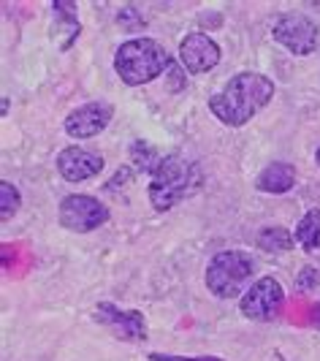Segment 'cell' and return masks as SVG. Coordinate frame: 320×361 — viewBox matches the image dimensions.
Listing matches in <instances>:
<instances>
[{
  "mask_svg": "<svg viewBox=\"0 0 320 361\" xmlns=\"http://www.w3.org/2000/svg\"><path fill=\"white\" fill-rule=\"evenodd\" d=\"M274 98V82L255 71H242L209 98V111L223 126L242 128Z\"/></svg>",
  "mask_w": 320,
  "mask_h": 361,
  "instance_id": "1",
  "label": "cell"
},
{
  "mask_svg": "<svg viewBox=\"0 0 320 361\" xmlns=\"http://www.w3.org/2000/svg\"><path fill=\"white\" fill-rule=\"evenodd\" d=\"M201 166L182 155H168L158 163L149 180V201L158 212L174 209L179 201L190 199L201 190Z\"/></svg>",
  "mask_w": 320,
  "mask_h": 361,
  "instance_id": "2",
  "label": "cell"
},
{
  "mask_svg": "<svg viewBox=\"0 0 320 361\" xmlns=\"http://www.w3.org/2000/svg\"><path fill=\"white\" fill-rule=\"evenodd\" d=\"M171 66L166 47L155 38H130L114 52V71L130 87L149 85Z\"/></svg>",
  "mask_w": 320,
  "mask_h": 361,
  "instance_id": "3",
  "label": "cell"
},
{
  "mask_svg": "<svg viewBox=\"0 0 320 361\" xmlns=\"http://www.w3.org/2000/svg\"><path fill=\"white\" fill-rule=\"evenodd\" d=\"M255 271V261L242 250H223L207 267V288L220 299H233Z\"/></svg>",
  "mask_w": 320,
  "mask_h": 361,
  "instance_id": "4",
  "label": "cell"
},
{
  "mask_svg": "<svg viewBox=\"0 0 320 361\" xmlns=\"http://www.w3.org/2000/svg\"><path fill=\"white\" fill-rule=\"evenodd\" d=\"M283 307H285V290L271 274L255 280L252 288H250L247 293L242 296V302H239L242 315L250 318V321H261V324L274 321V318L283 312Z\"/></svg>",
  "mask_w": 320,
  "mask_h": 361,
  "instance_id": "5",
  "label": "cell"
},
{
  "mask_svg": "<svg viewBox=\"0 0 320 361\" xmlns=\"http://www.w3.org/2000/svg\"><path fill=\"white\" fill-rule=\"evenodd\" d=\"M109 220V207L95 196H82L73 193L60 201V223L76 231V234H90L95 228H101Z\"/></svg>",
  "mask_w": 320,
  "mask_h": 361,
  "instance_id": "6",
  "label": "cell"
},
{
  "mask_svg": "<svg viewBox=\"0 0 320 361\" xmlns=\"http://www.w3.org/2000/svg\"><path fill=\"white\" fill-rule=\"evenodd\" d=\"M271 36H274L277 44H283L288 52L304 57V54L315 52L320 38V27L309 17H304V14H283V17L274 22Z\"/></svg>",
  "mask_w": 320,
  "mask_h": 361,
  "instance_id": "7",
  "label": "cell"
},
{
  "mask_svg": "<svg viewBox=\"0 0 320 361\" xmlns=\"http://www.w3.org/2000/svg\"><path fill=\"white\" fill-rule=\"evenodd\" d=\"M95 321L114 331L125 343H144L147 340V321L139 310H120L111 302H101L95 307Z\"/></svg>",
  "mask_w": 320,
  "mask_h": 361,
  "instance_id": "8",
  "label": "cell"
},
{
  "mask_svg": "<svg viewBox=\"0 0 320 361\" xmlns=\"http://www.w3.org/2000/svg\"><path fill=\"white\" fill-rule=\"evenodd\" d=\"M179 63L187 73H207L220 63V47L207 33H187L179 41Z\"/></svg>",
  "mask_w": 320,
  "mask_h": 361,
  "instance_id": "9",
  "label": "cell"
},
{
  "mask_svg": "<svg viewBox=\"0 0 320 361\" xmlns=\"http://www.w3.org/2000/svg\"><path fill=\"white\" fill-rule=\"evenodd\" d=\"M114 117V106L111 104H101V101H92V104H85V106L73 109L71 114L66 117V133L71 139H92L98 136L101 130H106V126Z\"/></svg>",
  "mask_w": 320,
  "mask_h": 361,
  "instance_id": "10",
  "label": "cell"
},
{
  "mask_svg": "<svg viewBox=\"0 0 320 361\" xmlns=\"http://www.w3.org/2000/svg\"><path fill=\"white\" fill-rule=\"evenodd\" d=\"M57 171L66 182H87L104 171V155L82 147H66L57 155Z\"/></svg>",
  "mask_w": 320,
  "mask_h": 361,
  "instance_id": "11",
  "label": "cell"
},
{
  "mask_svg": "<svg viewBox=\"0 0 320 361\" xmlns=\"http://www.w3.org/2000/svg\"><path fill=\"white\" fill-rule=\"evenodd\" d=\"M293 185H296V169L285 161L269 163L266 169L258 174V180H255V188L261 193H271V196H283Z\"/></svg>",
  "mask_w": 320,
  "mask_h": 361,
  "instance_id": "12",
  "label": "cell"
},
{
  "mask_svg": "<svg viewBox=\"0 0 320 361\" xmlns=\"http://www.w3.org/2000/svg\"><path fill=\"white\" fill-rule=\"evenodd\" d=\"M293 236H296V242L302 245L304 253L320 250V209H309V212L296 223Z\"/></svg>",
  "mask_w": 320,
  "mask_h": 361,
  "instance_id": "13",
  "label": "cell"
},
{
  "mask_svg": "<svg viewBox=\"0 0 320 361\" xmlns=\"http://www.w3.org/2000/svg\"><path fill=\"white\" fill-rule=\"evenodd\" d=\"M293 245H296V236L283 226H269V228L258 231V247L266 250V253H285Z\"/></svg>",
  "mask_w": 320,
  "mask_h": 361,
  "instance_id": "14",
  "label": "cell"
},
{
  "mask_svg": "<svg viewBox=\"0 0 320 361\" xmlns=\"http://www.w3.org/2000/svg\"><path fill=\"white\" fill-rule=\"evenodd\" d=\"M22 207V196L11 182H0V217L8 220L11 215H17Z\"/></svg>",
  "mask_w": 320,
  "mask_h": 361,
  "instance_id": "15",
  "label": "cell"
},
{
  "mask_svg": "<svg viewBox=\"0 0 320 361\" xmlns=\"http://www.w3.org/2000/svg\"><path fill=\"white\" fill-rule=\"evenodd\" d=\"M130 155H133V163H136L139 169H144V171H149V174H152V171L158 169V163L163 161L158 152L149 145H144V142H133V145H130Z\"/></svg>",
  "mask_w": 320,
  "mask_h": 361,
  "instance_id": "16",
  "label": "cell"
},
{
  "mask_svg": "<svg viewBox=\"0 0 320 361\" xmlns=\"http://www.w3.org/2000/svg\"><path fill=\"white\" fill-rule=\"evenodd\" d=\"M320 283V271L315 269V267H304L302 271H299V280H296V286L302 290H309V288H315Z\"/></svg>",
  "mask_w": 320,
  "mask_h": 361,
  "instance_id": "17",
  "label": "cell"
},
{
  "mask_svg": "<svg viewBox=\"0 0 320 361\" xmlns=\"http://www.w3.org/2000/svg\"><path fill=\"white\" fill-rule=\"evenodd\" d=\"M149 361H223L217 356H168V353H149Z\"/></svg>",
  "mask_w": 320,
  "mask_h": 361,
  "instance_id": "18",
  "label": "cell"
},
{
  "mask_svg": "<svg viewBox=\"0 0 320 361\" xmlns=\"http://www.w3.org/2000/svg\"><path fill=\"white\" fill-rule=\"evenodd\" d=\"M315 161H318V166H320V149L315 152Z\"/></svg>",
  "mask_w": 320,
  "mask_h": 361,
  "instance_id": "19",
  "label": "cell"
}]
</instances>
